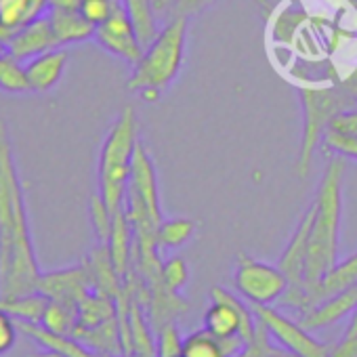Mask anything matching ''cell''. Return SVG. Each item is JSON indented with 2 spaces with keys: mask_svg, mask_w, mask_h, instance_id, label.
<instances>
[{
  "mask_svg": "<svg viewBox=\"0 0 357 357\" xmlns=\"http://www.w3.org/2000/svg\"><path fill=\"white\" fill-rule=\"evenodd\" d=\"M0 246H3L0 298L38 292L43 271L32 242L26 190L13 158L9 126L3 118H0Z\"/></svg>",
  "mask_w": 357,
  "mask_h": 357,
  "instance_id": "obj_1",
  "label": "cell"
},
{
  "mask_svg": "<svg viewBox=\"0 0 357 357\" xmlns=\"http://www.w3.org/2000/svg\"><path fill=\"white\" fill-rule=\"evenodd\" d=\"M344 170H347V158L334 153L324 168L315 198L311 202L313 225H311L309 255H307V269H305V290L315 286L338 263ZM301 298H303V294H301ZM301 298H298V303H301ZM298 303H296L294 311L298 309Z\"/></svg>",
  "mask_w": 357,
  "mask_h": 357,
  "instance_id": "obj_2",
  "label": "cell"
},
{
  "mask_svg": "<svg viewBox=\"0 0 357 357\" xmlns=\"http://www.w3.org/2000/svg\"><path fill=\"white\" fill-rule=\"evenodd\" d=\"M188 26L190 20L183 15H174L164 22L153 43L145 47L143 57L132 66V76L126 82L130 93L153 103L174 82L185 61Z\"/></svg>",
  "mask_w": 357,
  "mask_h": 357,
  "instance_id": "obj_3",
  "label": "cell"
},
{
  "mask_svg": "<svg viewBox=\"0 0 357 357\" xmlns=\"http://www.w3.org/2000/svg\"><path fill=\"white\" fill-rule=\"evenodd\" d=\"M139 143V124L132 105H126L114 124L109 126L101 151H99V166H97V185L99 196L103 198L105 206L116 215L124 208V198L130 181L132 158Z\"/></svg>",
  "mask_w": 357,
  "mask_h": 357,
  "instance_id": "obj_4",
  "label": "cell"
},
{
  "mask_svg": "<svg viewBox=\"0 0 357 357\" xmlns=\"http://www.w3.org/2000/svg\"><path fill=\"white\" fill-rule=\"evenodd\" d=\"M303 105V135L296 155V172L301 176L309 174L315 149L326 137L330 122L336 114L357 107V97L340 82L334 86H301L298 89Z\"/></svg>",
  "mask_w": 357,
  "mask_h": 357,
  "instance_id": "obj_5",
  "label": "cell"
},
{
  "mask_svg": "<svg viewBox=\"0 0 357 357\" xmlns=\"http://www.w3.org/2000/svg\"><path fill=\"white\" fill-rule=\"evenodd\" d=\"M234 286L250 305H273L288 290V278L278 265H269L240 252L234 269Z\"/></svg>",
  "mask_w": 357,
  "mask_h": 357,
  "instance_id": "obj_6",
  "label": "cell"
},
{
  "mask_svg": "<svg viewBox=\"0 0 357 357\" xmlns=\"http://www.w3.org/2000/svg\"><path fill=\"white\" fill-rule=\"evenodd\" d=\"M211 301L213 303L204 313V330H208L217 338L240 336L244 342L255 336L259 321L255 317L252 305L248 307L242 298L221 286H215L211 290Z\"/></svg>",
  "mask_w": 357,
  "mask_h": 357,
  "instance_id": "obj_7",
  "label": "cell"
},
{
  "mask_svg": "<svg viewBox=\"0 0 357 357\" xmlns=\"http://www.w3.org/2000/svg\"><path fill=\"white\" fill-rule=\"evenodd\" d=\"M257 321L275 338L278 344L292 351L298 357H330V347L317 340L311 330L303 328L301 321L290 319L271 305H252Z\"/></svg>",
  "mask_w": 357,
  "mask_h": 357,
  "instance_id": "obj_8",
  "label": "cell"
},
{
  "mask_svg": "<svg viewBox=\"0 0 357 357\" xmlns=\"http://www.w3.org/2000/svg\"><path fill=\"white\" fill-rule=\"evenodd\" d=\"M95 40L109 55H114L130 66H135L143 57V51H145L124 5H120L112 13L109 20H105L101 26L95 28Z\"/></svg>",
  "mask_w": 357,
  "mask_h": 357,
  "instance_id": "obj_9",
  "label": "cell"
},
{
  "mask_svg": "<svg viewBox=\"0 0 357 357\" xmlns=\"http://www.w3.org/2000/svg\"><path fill=\"white\" fill-rule=\"evenodd\" d=\"M38 292H43L49 301L80 307V303L93 292V282L86 265L82 263L76 267L43 273L38 282Z\"/></svg>",
  "mask_w": 357,
  "mask_h": 357,
  "instance_id": "obj_10",
  "label": "cell"
},
{
  "mask_svg": "<svg viewBox=\"0 0 357 357\" xmlns=\"http://www.w3.org/2000/svg\"><path fill=\"white\" fill-rule=\"evenodd\" d=\"M130 194H135L139 200H143V204L149 208V213L153 215V219L158 223L164 221L162 217V206H160V192H158V176H155V166L153 160L149 155V149L145 147V143H137L135 149V158H132V170H130V181H128V190Z\"/></svg>",
  "mask_w": 357,
  "mask_h": 357,
  "instance_id": "obj_11",
  "label": "cell"
},
{
  "mask_svg": "<svg viewBox=\"0 0 357 357\" xmlns=\"http://www.w3.org/2000/svg\"><path fill=\"white\" fill-rule=\"evenodd\" d=\"M357 286V252H353L351 257H347L344 261H338L315 286L307 288L303 292V298L298 303V313L303 315L305 311H309L311 307H315L317 303L351 288Z\"/></svg>",
  "mask_w": 357,
  "mask_h": 357,
  "instance_id": "obj_12",
  "label": "cell"
},
{
  "mask_svg": "<svg viewBox=\"0 0 357 357\" xmlns=\"http://www.w3.org/2000/svg\"><path fill=\"white\" fill-rule=\"evenodd\" d=\"M57 47L59 45H57L55 32H53L51 20H49V15H43L9 38L7 53L11 57H15L17 61L26 63V61L34 59L36 55L47 53V51L57 49Z\"/></svg>",
  "mask_w": 357,
  "mask_h": 357,
  "instance_id": "obj_13",
  "label": "cell"
},
{
  "mask_svg": "<svg viewBox=\"0 0 357 357\" xmlns=\"http://www.w3.org/2000/svg\"><path fill=\"white\" fill-rule=\"evenodd\" d=\"M355 311H357V286H351V288L317 303L309 311H305L298 321L303 328L313 332V330L334 326L340 319H344L347 315H353Z\"/></svg>",
  "mask_w": 357,
  "mask_h": 357,
  "instance_id": "obj_14",
  "label": "cell"
},
{
  "mask_svg": "<svg viewBox=\"0 0 357 357\" xmlns=\"http://www.w3.org/2000/svg\"><path fill=\"white\" fill-rule=\"evenodd\" d=\"M68 61H70V53L66 51V47L51 49V51L40 53L34 59L26 61L24 66H26V74H28L32 93L53 91L59 84V80L63 78Z\"/></svg>",
  "mask_w": 357,
  "mask_h": 357,
  "instance_id": "obj_15",
  "label": "cell"
},
{
  "mask_svg": "<svg viewBox=\"0 0 357 357\" xmlns=\"http://www.w3.org/2000/svg\"><path fill=\"white\" fill-rule=\"evenodd\" d=\"M49 9V0H0V38L7 45L15 32L47 15Z\"/></svg>",
  "mask_w": 357,
  "mask_h": 357,
  "instance_id": "obj_16",
  "label": "cell"
},
{
  "mask_svg": "<svg viewBox=\"0 0 357 357\" xmlns=\"http://www.w3.org/2000/svg\"><path fill=\"white\" fill-rule=\"evenodd\" d=\"M17 321V319H15ZM17 330L26 336H30L32 340H36L40 347L57 351L66 357H103L95 351H91L82 340H78L72 334H59L53 332L49 328H45L43 324H30V321H17Z\"/></svg>",
  "mask_w": 357,
  "mask_h": 357,
  "instance_id": "obj_17",
  "label": "cell"
},
{
  "mask_svg": "<svg viewBox=\"0 0 357 357\" xmlns=\"http://www.w3.org/2000/svg\"><path fill=\"white\" fill-rule=\"evenodd\" d=\"M84 265L89 269L93 290H97L101 294H107L112 298L120 296V292L124 288V280L120 278V273H118V269H116V265L112 261L107 244H97L91 250V255L86 257Z\"/></svg>",
  "mask_w": 357,
  "mask_h": 357,
  "instance_id": "obj_18",
  "label": "cell"
},
{
  "mask_svg": "<svg viewBox=\"0 0 357 357\" xmlns=\"http://www.w3.org/2000/svg\"><path fill=\"white\" fill-rule=\"evenodd\" d=\"M244 340L240 336L234 338H217L208 330H196L188 338H183V357H236L244 349Z\"/></svg>",
  "mask_w": 357,
  "mask_h": 357,
  "instance_id": "obj_19",
  "label": "cell"
},
{
  "mask_svg": "<svg viewBox=\"0 0 357 357\" xmlns=\"http://www.w3.org/2000/svg\"><path fill=\"white\" fill-rule=\"evenodd\" d=\"M107 248L112 255V261L120 273L122 280H126V275L132 269V252H135V231L130 225V219L126 215L124 208H120L114 215V225H112V234L107 240Z\"/></svg>",
  "mask_w": 357,
  "mask_h": 357,
  "instance_id": "obj_20",
  "label": "cell"
},
{
  "mask_svg": "<svg viewBox=\"0 0 357 357\" xmlns=\"http://www.w3.org/2000/svg\"><path fill=\"white\" fill-rule=\"evenodd\" d=\"M74 336L82 340L91 351L103 355V357H120L124 355L122 344V332L118 324V315L114 319H107L95 328H76Z\"/></svg>",
  "mask_w": 357,
  "mask_h": 357,
  "instance_id": "obj_21",
  "label": "cell"
},
{
  "mask_svg": "<svg viewBox=\"0 0 357 357\" xmlns=\"http://www.w3.org/2000/svg\"><path fill=\"white\" fill-rule=\"evenodd\" d=\"M49 20L57 38L59 47L78 45L84 40L95 38V26L80 15V11H68V9H49Z\"/></svg>",
  "mask_w": 357,
  "mask_h": 357,
  "instance_id": "obj_22",
  "label": "cell"
},
{
  "mask_svg": "<svg viewBox=\"0 0 357 357\" xmlns=\"http://www.w3.org/2000/svg\"><path fill=\"white\" fill-rule=\"evenodd\" d=\"M122 5L135 24L141 45L149 47L160 32V17L153 9V3L151 0H122Z\"/></svg>",
  "mask_w": 357,
  "mask_h": 357,
  "instance_id": "obj_23",
  "label": "cell"
},
{
  "mask_svg": "<svg viewBox=\"0 0 357 357\" xmlns=\"http://www.w3.org/2000/svg\"><path fill=\"white\" fill-rule=\"evenodd\" d=\"M116 315H118L116 298L93 290L78 307V326L76 328H95L107 319H114Z\"/></svg>",
  "mask_w": 357,
  "mask_h": 357,
  "instance_id": "obj_24",
  "label": "cell"
},
{
  "mask_svg": "<svg viewBox=\"0 0 357 357\" xmlns=\"http://www.w3.org/2000/svg\"><path fill=\"white\" fill-rule=\"evenodd\" d=\"M47 307H49V298L43 292H30V294L13 296V298H0V309L11 313L17 321L43 324Z\"/></svg>",
  "mask_w": 357,
  "mask_h": 357,
  "instance_id": "obj_25",
  "label": "cell"
},
{
  "mask_svg": "<svg viewBox=\"0 0 357 357\" xmlns=\"http://www.w3.org/2000/svg\"><path fill=\"white\" fill-rule=\"evenodd\" d=\"M196 234V223L185 217L164 219L158 227V248L160 250H176L188 244Z\"/></svg>",
  "mask_w": 357,
  "mask_h": 357,
  "instance_id": "obj_26",
  "label": "cell"
},
{
  "mask_svg": "<svg viewBox=\"0 0 357 357\" xmlns=\"http://www.w3.org/2000/svg\"><path fill=\"white\" fill-rule=\"evenodd\" d=\"M0 91L11 95H22L32 91L26 74V66L15 57H11L9 53L0 55Z\"/></svg>",
  "mask_w": 357,
  "mask_h": 357,
  "instance_id": "obj_27",
  "label": "cell"
},
{
  "mask_svg": "<svg viewBox=\"0 0 357 357\" xmlns=\"http://www.w3.org/2000/svg\"><path fill=\"white\" fill-rule=\"evenodd\" d=\"M43 326L53 332L74 336V330L78 326V307L59 301H49V307L43 317Z\"/></svg>",
  "mask_w": 357,
  "mask_h": 357,
  "instance_id": "obj_28",
  "label": "cell"
},
{
  "mask_svg": "<svg viewBox=\"0 0 357 357\" xmlns=\"http://www.w3.org/2000/svg\"><path fill=\"white\" fill-rule=\"evenodd\" d=\"M160 275H162V284L168 290L181 294V290L190 282V265L183 257H170L162 263Z\"/></svg>",
  "mask_w": 357,
  "mask_h": 357,
  "instance_id": "obj_29",
  "label": "cell"
},
{
  "mask_svg": "<svg viewBox=\"0 0 357 357\" xmlns=\"http://www.w3.org/2000/svg\"><path fill=\"white\" fill-rule=\"evenodd\" d=\"M89 213H91V223H93V231L97 236V242L99 244H107L109 234H112V225H114V215L105 206V202H103V198L99 194L91 196Z\"/></svg>",
  "mask_w": 357,
  "mask_h": 357,
  "instance_id": "obj_30",
  "label": "cell"
},
{
  "mask_svg": "<svg viewBox=\"0 0 357 357\" xmlns=\"http://www.w3.org/2000/svg\"><path fill=\"white\" fill-rule=\"evenodd\" d=\"M122 5V0H80L78 11L84 20H89L95 28L101 26L112 13Z\"/></svg>",
  "mask_w": 357,
  "mask_h": 357,
  "instance_id": "obj_31",
  "label": "cell"
},
{
  "mask_svg": "<svg viewBox=\"0 0 357 357\" xmlns=\"http://www.w3.org/2000/svg\"><path fill=\"white\" fill-rule=\"evenodd\" d=\"M183 349V336L176 330L174 321L162 326L155 332V351L158 357H170V355H178Z\"/></svg>",
  "mask_w": 357,
  "mask_h": 357,
  "instance_id": "obj_32",
  "label": "cell"
},
{
  "mask_svg": "<svg viewBox=\"0 0 357 357\" xmlns=\"http://www.w3.org/2000/svg\"><path fill=\"white\" fill-rule=\"evenodd\" d=\"M324 145L332 153H338V155L357 160V137H344V135H338V132H330L328 130L326 137H324Z\"/></svg>",
  "mask_w": 357,
  "mask_h": 357,
  "instance_id": "obj_33",
  "label": "cell"
},
{
  "mask_svg": "<svg viewBox=\"0 0 357 357\" xmlns=\"http://www.w3.org/2000/svg\"><path fill=\"white\" fill-rule=\"evenodd\" d=\"M17 321L11 313H7L5 309H0V355L9 353L15 342H17Z\"/></svg>",
  "mask_w": 357,
  "mask_h": 357,
  "instance_id": "obj_34",
  "label": "cell"
},
{
  "mask_svg": "<svg viewBox=\"0 0 357 357\" xmlns=\"http://www.w3.org/2000/svg\"><path fill=\"white\" fill-rule=\"evenodd\" d=\"M330 132H338L344 137H357V107L344 109L336 114L330 122Z\"/></svg>",
  "mask_w": 357,
  "mask_h": 357,
  "instance_id": "obj_35",
  "label": "cell"
},
{
  "mask_svg": "<svg viewBox=\"0 0 357 357\" xmlns=\"http://www.w3.org/2000/svg\"><path fill=\"white\" fill-rule=\"evenodd\" d=\"M269 332L261 326V324H257V332H255V336L244 344V349L236 355V357H265V351H267V344H269Z\"/></svg>",
  "mask_w": 357,
  "mask_h": 357,
  "instance_id": "obj_36",
  "label": "cell"
},
{
  "mask_svg": "<svg viewBox=\"0 0 357 357\" xmlns=\"http://www.w3.org/2000/svg\"><path fill=\"white\" fill-rule=\"evenodd\" d=\"M330 357H357V328H347L342 338L330 347Z\"/></svg>",
  "mask_w": 357,
  "mask_h": 357,
  "instance_id": "obj_37",
  "label": "cell"
},
{
  "mask_svg": "<svg viewBox=\"0 0 357 357\" xmlns=\"http://www.w3.org/2000/svg\"><path fill=\"white\" fill-rule=\"evenodd\" d=\"M217 0H176V7H174V15H183V17H194L206 9H211ZM172 15V17H174Z\"/></svg>",
  "mask_w": 357,
  "mask_h": 357,
  "instance_id": "obj_38",
  "label": "cell"
},
{
  "mask_svg": "<svg viewBox=\"0 0 357 357\" xmlns=\"http://www.w3.org/2000/svg\"><path fill=\"white\" fill-rule=\"evenodd\" d=\"M153 9L160 17V22H168L174 15V7H176V0H151Z\"/></svg>",
  "mask_w": 357,
  "mask_h": 357,
  "instance_id": "obj_39",
  "label": "cell"
},
{
  "mask_svg": "<svg viewBox=\"0 0 357 357\" xmlns=\"http://www.w3.org/2000/svg\"><path fill=\"white\" fill-rule=\"evenodd\" d=\"M265 357H298V355H294L292 351L284 349L282 344H280V347H273V344H271V340H269L267 351H265Z\"/></svg>",
  "mask_w": 357,
  "mask_h": 357,
  "instance_id": "obj_40",
  "label": "cell"
},
{
  "mask_svg": "<svg viewBox=\"0 0 357 357\" xmlns=\"http://www.w3.org/2000/svg\"><path fill=\"white\" fill-rule=\"evenodd\" d=\"M51 9H68V11H78L80 0H49Z\"/></svg>",
  "mask_w": 357,
  "mask_h": 357,
  "instance_id": "obj_41",
  "label": "cell"
},
{
  "mask_svg": "<svg viewBox=\"0 0 357 357\" xmlns=\"http://www.w3.org/2000/svg\"><path fill=\"white\" fill-rule=\"evenodd\" d=\"M30 357H66V355H61V353H57V351H51V349H40V351H34Z\"/></svg>",
  "mask_w": 357,
  "mask_h": 357,
  "instance_id": "obj_42",
  "label": "cell"
},
{
  "mask_svg": "<svg viewBox=\"0 0 357 357\" xmlns=\"http://www.w3.org/2000/svg\"><path fill=\"white\" fill-rule=\"evenodd\" d=\"M349 328H353V330L357 328V311H355V313L351 315V324H349Z\"/></svg>",
  "mask_w": 357,
  "mask_h": 357,
  "instance_id": "obj_43",
  "label": "cell"
},
{
  "mask_svg": "<svg viewBox=\"0 0 357 357\" xmlns=\"http://www.w3.org/2000/svg\"><path fill=\"white\" fill-rule=\"evenodd\" d=\"M3 53H7V45L3 43V38H0V55H3Z\"/></svg>",
  "mask_w": 357,
  "mask_h": 357,
  "instance_id": "obj_44",
  "label": "cell"
},
{
  "mask_svg": "<svg viewBox=\"0 0 357 357\" xmlns=\"http://www.w3.org/2000/svg\"><path fill=\"white\" fill-rule=\"evenodd\" d=\"M120 357H137V355H132V353H124V355H120Z\"/></svg>",
  "mask_w": 357,
  "mask_h": 357,
  "instance_id": "obj_45",
  "label": "cell"
},
{
  "mask_svg": "<svg viewBox=\"0 0 357 357\" xmlns=\"http://www.w3.org/2000/svg\"><path fill=\"white\" fill-rule=\"evenodd\" d=\"M170 357H183V355H181V353H178V355H170Z\"/></svg>",
  "mask_w": 357,
  "mask_h": 357,
  "instance_id": "obj_46",
  "label": "cell"
},
{
  "mask_svg": "<svg viewBox=\"0 0 357 357\" xmlns=\"http://www.w3.org/2000/svg\"><path fill=\"white\" fill-rule=\"evenodd\" d=\"M0 255H3V246H0Z\"/></svg>",
  "mask_w": 357,
  "mask_h": 357,
  "instance_id": "obj_47",
  "label": "cell"
}]
</instances>
